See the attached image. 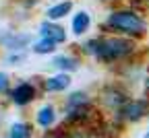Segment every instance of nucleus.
I'll return each mask as SVG.
<instances>
[{
  "mask_svg": "<svg viewBox=\"0 0 149 138\" xmlns=\"http://www.w3.org/2000/svg\"><path fill=\"white\" fill-rule=\"evenodd\" d=\"M70 8H72V2H68V0L66 2H60V4H56V6H52L48 10V19H54V21L56 19H62L64 14H68Z\"/></svg>",
  "mask_w": 149,
  "mask_h": 138,
  "instance_id": "obj_8",
  "label": "nucleus"
},
{
  "mask_svg": "<svg viewBox=\"0 0 149 138\" xmlns=\"http://www.w3.org/2000/svg\"><path fill=\"white\" fill-rule=\"evenodd\" d=\"M108 25L116 31H122V33H130V35H141L145 31V21L130 12V10H116L108 17Z\"/></svg>",
  "mask_w": 149,
  "mask_h": 138,
  "instance_id": "obj_2",
  "label": "nucleus"
},
{
  "mask_svg": "<svg viewBox=\"0 0 149 138\" xmlns=\"http://www.w3.org/2000/svg\"><path fill=\"white\" fill-rule=\"evenodd\" d=\"M42 35H44V39H52V41H64V29H60V27H56V25H50V23H44L42 25Z\"/></svg>",
  "mask_w": 149,
  "mask_h": 138,
  "instance_id": "obj_5",
  "label": "nucleus"
},
{
  "mask_svg": "<svg viewBox=\"0 0 149 138\" xmlns=\"http://www.w3.org/2000/svg\"><path fill=\"white\" fill-rule=\"evenodd\" d=\"M37 122H40V126L48 128V126L54 122V109H52L50 105L42 107V109H40V113H37Z\"/></svg>",
  "mask_w": 149,
  "mask_h": 138,
  "instance_id": "obj_9",
  "label": "nucleus"
},
{
  "mask_svg": "<svg viewBox=\"0 0 149 138\" xmlns=\"http://www.w3.org/2000/svg\"><path fill=\"white\" fill-rule=\"evenodd\" d=\"M87 48L102 60H118V58L133 52V43L126 41V39H118V37L116 39H97V41H91Z\"/></svg>",
  "mask_w": 149,
  "mask_h": 138,
  "instance_id": "obj_1",
  "label": "nucleus"
},
{
  "mask_svg": "<svg viewBox=\"0 0 149 138\" xmlns=\"http://www.w3.org/2000/svg\"><path fill=\"white\" fill-rule=\"evenodd\" d=\"M145 138H149V132H147V134H145Z\"/></svg>",
  "mask_w": 149,
  "mask_h": 138,
  "instance_id": "obj_16",
  "label": "nucleus"
},
{
  "mask_svg": "<svg viewBox=\"0 0 149 138\" xmlns=\"http://www.w3.org/2000/svg\"><path fill=\"white\" fill-rule=\"evenodd\" d=\"M6 85H8V76H6L4 72H0V91H4Z\"/></svg>",
  "mask_w": 149,
  "mask_h": 138,
  "instance_id": "obj_14",
  "label": "nucleus"
},
{
  "mask_svg": "<svg viewBox=\"0 0 149 138\" xmlns=\"http://www.w3.org/2000/svg\"><path fill=\"white\" fill-rule=\"evenodd\" d=\"M10 138H29V126L27 124H15L10 128Z\"/></svg>",
  "mask_w": 149,
  "mask_h": 138,
  "instance_id": "obj_13",
  "label": "nucleus"
},
{
  "mask_svg": "<svg viewBox=\"0 0 149 138\" xmlns=\"http://www.w3.org/2000/svg\"><path fill=\"white\" fill-rule=\"evenodd\" d=\"M54 66L60 68V70H74L77 68V62H74L72 58H68V56H60V58L54 60Z\"/></svg>",
  "mask_w": 149,
  "mask_h": 138,
  "instance_id": "obj_10",
  "label": "nucleus"
},
{
  "mask_svg": "<svg viewBox=\"0 0 149 138\" xmlns=\"http://www.w3.org/2000/svg\"><path fill=\"white\" fill-rule=\"evenodd\" d=\"M2 41H4L10 50H17V48H21V46L27 43V37H25V35H10V37H4Z\"/></svg>",
  "mask_w": 149,
  "mask_h": 138,
  "instance_id": "obj_12",
  "label": "nucleus"
},
{
  "mask_svg": "<svg viewBox=\"0 0 149 138\" xmlns=\"http://www.w3.org/2000/svg\"><path fill=\"white\" fill-rule=\"evenodd\" d=\"M89 23H91L89 14H87V12H79L77 17L72 19V31L77 33V35H81V33H85V31L89 29Z\"/></svg>",
  "mask_w": 149,
  "mask_h": 138,
  "instance_id": "obj_6",
  "label": "nucleus"
},
{
  "mask_svg": "<svg viewBox=\"0 0 149 138\" xmlns=\"http://www.w3.org/2000/svg\"><path fill=\"white\" fill-rule=\"evenodd\" d=\"M147 89H149V78H147Z\"/></svg>",
  "mask_w": 149,
  "mask_h": 138,
  "instance_id": "obj_15",
  "label": "nucleus"
},
{
  "mask_svg": "<svg viewBox=\"0 0 149 138\" xmlns=\"http://www.w3.org/2000/svg\"><path fill=\"white\" fill-rule=\"evenodd\" d=\"M68 85H70V78L66 74H58V76L50 78V81L46 83V89L48 91H64Z\"/></svg>",
  "mask_w": 149,
  "mask_h": 138,
  "instance_id": "obj_7",
  "label": "nucleus"
},
{
  "mask_svg": "<svg viewBox=\"0 0 149 138\" xmlns=\"http://www.w3.org/2000/svg\"><path fill=\"white\" fill-rule=\"evenodd\" d=\"M33 95H35L33 87H31L29 83H23V85H19V87L13 91V101H15L17 105H25V103H29V101L33 99Z\"/></svg>",
  "mask_w": 149,
  "mask_h": 138,
  "instance_id": "obj_4",
  "label": "nucleus"
},
{
  "mask_svg": "<svg viewBox=\"0 0 149 138\" xmlns=\"http://www.w3.org/2000/svg\"><path fill=\"white\" fill-rule=\"evenodd\" d=\"M122 113H124L126 120L137 122V120H141V117L147 113V103H145V101H130V103L122 109Z\"/></svg>",
  "mask_w": 149,
  "mask_h": 138,
  "instance_id": "obj_3",
  "label": "nucleus"
},
{
  "mask_svg": "<svg viewBox=\"0 0 149 138\" xmlns=\"http://www.w3.org/2000/svg\"><path fill=\"white\" fill-rule=\"evenodd\" d=\"M54 50H56V41H52V39H42V41L35 43V48H33L35 54H50Z\"/></svg>",
  "mask_w": 149,
  "mask_h": 138,
  "instance_id": "obj_11",
  "label": "nucleus"
}]
</instances>
